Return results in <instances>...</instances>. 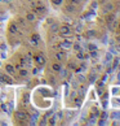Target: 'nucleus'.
<instances>
[{"mask_svg":"<svg viewBox=\"0 0 120 126\" xmlns=\"http://www.w3.org/2000/svg\"><path fill=\"white\" fill-rule=\"evenodd\" d=\"M32 7V12L36 13L38 16H41V15H45L47 13V7H45V4L41 1V0H36L31 4Z\"/></svg>","mask_w":120,"mask_h":126,"instance_id":"f257e3e1","label":"nucleus"},{"mask_svg":"<svg viewBox=\"0 0 120 126\" xmlns=\"http://www.w3.org/2000/svg\"><path fill=\"white\" fill-rule=\"evenodd\" d=\"M105 25L107 26L109 30H112L114 26L116 25V21H115V15H114L112 12L106 13V16H105Z\"/></svg>","mask_w":120,"mask_h":126,"instance_id":"f03ea898","label":"nucleus"},{"mask_svg":"<svg viewBox=\"0 0 120 126\" xmlns=\"http://www.w3.org/2000/svg\"><path fill=\"white\" fill-rule=\"evenodd\" d=\"M57 32L59 34V36H62V38H67V36L71 34V26L68 24H62L61 26H58Z\"/></svg>","mask_w":120,"mask_h":126,"instance_id":"7ed1b4c3","label":"nucleus"},{"mask_svg":"<svg viewBox=\"0 0 120 126\" xmlns=\"http://www.w3.org/2000/svg\"><path fill=\"white\" fill-rule=\"evenodd\" d=\"M14 120H17L18 122H23V120H30V116L26 110L20 109L14 112Z\"/></svg>","mask_w":120,"mask_h":126,"instance_id":"20e7f679","label":"nucleus"},{"mask_svg":"<svg viewBox=\"0 0 120 126\" xmlns=\"http://www.w3.org/2000/svg\"><path fill=\"white\" fill-rule=\"evenodd\" d=\"M18 27H20V26L17 25V22H14V21L9 22V26H8L9 34H13V35H21V32H20V30H18Z\"/></svg>","mask_w":120,"mask_h":126,"instance_id":"39448f33","label":"nucleus"},{"mask_svg":"<svg viewBox=\"0 0 120 126\" xmlns=\"http://www.w3.org/2000/svg\"><path fill=\"white\" fill-rule=\"evenodd\" d=\"M32 59H34V61L38 66H43V65L45 64V57H44L43 53H36Z\"/></svg>","mask_w":120,"mask_h":126,"instance_id":"423d86ee","label":"nucleus"},{"mask_svg":"<svg viewBox=\"0 0 120 126\" xmlns=\"http://www.w3.org/2000/svg\"><path fill=\"white\" fill-rule=\"evenodd\" d=\"M0 81L3 83H7V85H12L13 83V78H11V74L5 73H0Z\"/></svg>","mask_w":120,"mask_h":126,"instance_id":"0eeeda50","label":"nucleus"},{"mask_svg":"<svg viewBox=\"0 0 120 126\" xmlns=\"http://www.w3.org/2000/svg\"><path fill=\"white\" fill-rule=\"evenodd\" d=\"M58 48H61V49H63V51L70 49V48H72V42L68 40V39H65V40H62L61 43L58 44Z\"/></svg>","mask_w":120,"mask_h":126,"instance_id":"6e6552de","label":"nucleus"},{"mask_svg":"<svg viewBox=\"0 0 120 126\" xmlns=\"http://www.w3.org/2000/svg\"><path fill=\"white\" fill-rule=\"evenodd\" d=\"M54 59H56L57 61H63V60L66 59V52H65L63 49H57L56 53H54Z\"/></svg>","mask_w":120,"mask_h":126,"instance_id":"1a4fd4ad","label":"nucleus"},{"mask_svg":"<svg viewBox=\"0 0 120 126\" xmlns=\"http://www.w3.org/2000/svg\"><path fill=\"white\" fill-rule=\"evenodd\" d=\"M4 69H5V72L8 74H11V76H13V74L17 73V69H16V66L13 64H7L5 66H4Z\"/></svg>","mask_w":120,"mask_h":126,"instance_id":"9d476101","label":"nucleus"},{"mask_svg":"<svg viewBox=\"0 0 120 126\" xmlns=\"http://www.w3.org/2000/svg\"><path fill=\"white\" fill-rule=\"evenodd\" d=\"M50 68H52V70L53 72H56V73H59V70L62 69V65H61V61H53L52 65H50Z\"/></svg>","mask_w":120,"mask_h":126,"instance_id":"9b49d317","label":"nucleus"},{"mask_svg":"<svg viewBox=\"0 0 120 126\" xmlns=\"http://www.w3.org/2000/svg\"><path fill=\"white\" fill-rule=\"evenodd\" d=\"M112 9H114V5L111 3H103V5H102V12L105 13H110V12H112Z\"/></svg>","mask_w":120,"mask_h":126,"instance_id":"f8f14e48","label":"nucleus"},{"mask_svg":"<svg viewBox=\"0 0 120 126\" xmlns=\"http://www.w3.org/2000/svg\"><path fill=\"white\" fill-rule=\"evenodd\" d=\"M63 12H65V13H68V15H71V13L75 12V5H72V4L66 3V5L63 7Z\"/></svg>","mask_w":120,"mask_h":126,"instance_id":"ddd939ff","label":"nucleus"},{"mask_svg":"<svg viewBox=\"0 0 120 126\" xmlns=\"http://www.w3.org/2000/svg\"><path fill=\"white\" fill-rule=\"evenodd\" d=\"M36 20H38V15L34 12H29L26 15V21H29V22H35Z\"/></svg>","mask_w":120,"mask_h":126,"instance_id":"4468645a","label":"nucleus"},{"mask_svg":"<svg viewBox=\"0 0 120 126\" xmlns=\"http://www.w3.org/2000/svg\"><path fill=\"white\" fill-rule=\"evenodd\" d=\"M30 40H31V44L36 47V46H39V43H40V36H39L38 34H32L31 38H30Z\"/></svg>","mask_w":120,"mask_h":126,"instance_id":"2eb2a0df","label":"nucleus"},{"mask_svg":"<svg viewBox=\"0 0 120 126\" xmlns=\"http://www.w3.org/2000/svg\"><path fill=\"white\" fill-rule=\"evenodd\" d=\"M18 76H20V78H27L29 77V70H27V68H21L18 69Z\"/></svg>","mask_w":120,"mask_h":126,"instance_id":"dca6fc26","label":"nucleus"},{"mask_svg":"<svg viewBox=\"0 0 120 126\" xmlns=\"http://www.w3.org/2000/svg\"><path fill=\"white\" fill-rule=\"evenodd\" d=\"M88 81H89V83H94V82L97 81V73H96V70H90V72H89V74H88Z\"/></svg>","mask_w":120,"mask_h":126,"instance_id":"f3484780","label":"nucleus"},{"mask_svg":"<svg viewBox=\"0 0 120 126\" xmlns=\"http://www.w3.org/2000/svg\"><path fill=\"white\" fill-rule=\"evenodd\" d=\"M94 35H96V31H94V30H87V31H85V38H87V39L93 38Z\"/></svg>","mask_w":120,"mask_h":126,"instance_id":"a211bd4d","label":"nucleus"},{"mask_svg":"<svg viewBox=\"0 0 120 126\" xmlns=\"http://www.w3.org/2000/svg\"><path fill=\"white\" fill-rule=\"evenodd\" d=\"M16 22H17V25H18V26H21V27H26V21H25L22 17H18Z\"/></svg>","mask_w":120,"mask_h":126,"instance_id":"6ab92c4d","label":"nucleus"},{"mask_svg":"<svg viewBox=\"0 0 120 126\" xmlns=\"http://www.w3.org/2000/svg\"><path fill=\"white\" fill-rule=\"evenodd\" d=\"M89 57L96 59V60L99 57V55H98V52H97V49H96V51H89Z\"/></svg>","mask_w":120,"mask_h":126,"instance_id":"aec40b11","label":"nucleus"},{"mask_svg":"<svg viewBox=\"0 0 120 126\" xmlns=\"http://www.w3.org/2000/svg\"><path fill=\"white\" fill-rule=\"evenodd\" d=\"M75 31L76 32H81L83 31V24L81 22H76L75 24Z\"/></svg>","mask_w":120,"mask_h":126,"instance_id":"412c9836","label":"nucleus"},{"mask_svg":"<svg viewBox=\"0 0 120 126\" xmlns=\"http://www.w3.org/2000/svg\"><path fill=\"white\" fill-rule=\"evenodd\" d=\"M66 3H68V4H72V5H79V4L81 3V0H66Z\"/></svg>","mask_w":120,"mask_h":126,"instance_id":"4be33fe9","label":"nucleus"},{"mask_svg":"<svg viewBox=\"0 0 120 126\" xmlns=\"http://www.w3.org/2000/svg\"><path fill=\"white\" fill-rule=\"evenodd\" d=\"M56 120H57L56 114H54V116H52V117L49 118V121H48V125H56Z\"/></svg>","mask_w":120,"mask_h":126,"instance_id":"5701e85b","label":"nucleus"},{"mask_svg":"<svg viewBox=\"0 0 120 126\" xmlns=\"http://www.w3.org/2000/svg\"><path fill=\"white\" fill-rule=\"evenodd\" d=\"M72 48L77 52V51L81 49V46H80V43H72Z\"/></svg>","mask_w":120,"mask_h":126,"instance_id":"b1692460","label":"nucleus"},{"mask_svg":"<svg viewBox=\"0 0 120 126\" xmlns=\"http://www.w3.org/2000/svg\"><path fill=\"white\" fill-rule=\"evenodd\" d=\"M76 57L79 59V60H84V52L80 49V51H77V55H76Z\"/></svg>","mask_w":120,"mask_h":126,"instance_id":"393cba45","label":"nucleus"},{"mask_svg":"<svg viewBox=\"0 0 120 126\" xmlns=\"http://www.w3.org/2000/svg\"><path fill=\"white\" fill-rule=\"evenodd\" d=\"M58 24H52V25H50V30H52V31H54V32H57L58 31Z\"/></svg>","mask_w":120,"mask_h":126,"instance_id":"a878e982","label":"nucleus"},{"mask_svg":"<svg viewBox=\"0 0 120 126\" xmlns=\"http://www.w3.org/2000/svg\"><path fill=\"white\" fill-rule=\"evenodd\" d=\"M87 48H88V51H96V49H97V46H96V44H93V43H89Z\"/></svg>","mask_w":120,"mask_h":126,"instance_id":"bb28decb","label":"nucleus"},{"mask_svg":"<svg viewBox=\"0 0 120 126\" xmlns=\"http://www.w3.org/2000/svg\"><path fill=\"white\" fill-rule=\"evenodd\" d=\"M118 65H119V57H115L114 59V63H112V68H118Z\"/></svg>","mask_w":120,"mask_h":126,"instance_id":"cd10ccee","label":"nucleus"},{"mask_svg":"<svg viewBox=\"0 0 120 126\" xmlns=\"http://www.w3.org/2000/svg\"><path fill=\"white\" fill-rule=\"evenodd\" d=\"M63 3V0H52V4L53 5H61Z\"/></svg>","mask_w":120,"mask_h":126,"instance_id":"c85d7f7f","label":"nucleus"},{"mask_svg":"<svg viewBox=\"0 0 120 126\" xmlns=\"http://www.w3.org/2000/svg\"><path fill=\"white\" fill-rule=\"evenodd\" d=\"M67 66H68V69H72V70H75V68H76V65H75V64H74L72 61H70V63H68V64H67Z\"/></svg>","mask_w":120,"mask_h":126,"instance_id":"c756f323","label":"nucleus"},{"mask_svg":"<svg viewBox=\"0 0 120 126\" xmlns=\"http://www.w3.org/2000/svg\"><path fill=\"white\" fill-rule=\"evenodd\" d=\"M111 59H112V57H111V53L107 52V53H106V56H105V60H106V61H110Z\"/></svg>","mask_w":120,"mask_h":126,"instance_id":"7c9ffc66","label":"nucleus"},{"mask_svg":"<svg viewBox=\"0 0 120 126\" xmlns=\"http://www.w3.org/2000/svg\"><path fill=\"white\" fill-rule=\"evenodd\" d=\"M0 49L5 52V51H7V44H5V43H1V44H0Z\"/></svg>","mask_w":120,"mask_h":126,"instance_id":"2f4dec72","label":"nucleus"},{"mask_svg":"<svg viewBox=\"0 0 120 126\" xmlns=\"http://www.w3.org/2000/svg\"><path fill=\"white\" fill-rule=\"evenodd\" d=\"M43 121H40L39 122V125H47L48 124V121H47V117H44V118H41Z\"/></svg>","mask_w":120,"mask_h":126,"instance_id":"473e14b6","label":"nucleus"},{"mask_svg":"<svg viewBox=\"0 0 120 126\" xmlns=\"http://www.w3.org/2000/svg\"><path fill=\"white\" fill-rule=\"evenodd\" d=\"M1 109L5 112V113H9V109H8V107H7L5 104H3V105H1Z\"/></svg>","mask_w":120,"mask_h":126,"instance_id":"72a5a7b5","label":"nucleus"},{"mask_svg":"<svg viewBox=\"0 0 120 126\" xmlns=\"http://www.w3.org/2000/svg\"><path fill=\"white\" fill-rule=\"evenodd\" d=\"M97 7H98V3H97V1H93V3H92V9H97Z\"/></svg>","mask_w":120,"mask_h":126,"instance_id":"f704fd0d","label":"nucleus"},{"mask_svg":"<svg viewBox=\"0 0 120 126\" xmlns=\"http://www.w3.org/2000/svg\"><path fill=\"white\" fill-rule=\"evenodd\" d=\"M115 26H116V31H118L119 34H120V21H119V22H118V24L115 25Z\"/></svg>","mask_w":120,"mask_h":126,"instance_id":"c9c22d12","label":"nucleus"},{"mask_svg":"<svg viewBox=\"0 0 120 126\" xmlns=\"http://www.w3.org/2000/svg\"><path fill=\"white\" fill-rule=\"evenodd\" d=\"M77 81H79V82H83V81H84V77H83L81 74H80V76L77 77Z\"/></svg>","mask_w":120,"mask_h":126,"instance_id":"e433bc0d","label":"nucleus"},{"mask_svg":"<svg viewBox=\"0 0 120 126\" xmlns=\"http://www.w3.org/2000/svg\"><path fill=\"white\" fill-rule=\"evenodd\" d=\"M116 52H120V43L116 44Z\"/></svg>","mask_w":120,"mask_h":126,"instance_id":"4c0bfd02","label":"nucleus"},{"mask_svg":"<svg viewBox=\"0 0 120 126\" xmlns=\"http://www.w3.org/2000/svg\"><path fill=\"white\" fill-rule=\"evenodd\" d=\"M116 42H118V43H120V34L116 35Z\"/></svg>","mask_w":120,"mask_h":126,"instance_id":"58836bf2","label":"nucleus"},{"mask_svg":"<svg viewBox=\"0 0 120 126\" xmlns=\"http://www.w3.org/2000/svg\"><path fill=\"white\" fill-rule=\"evenodd\" d=\"M118 78L120 79V72H119V74H118Z\"/></svg>","mask_w":120,"mask_h":126,"instance_id":"ea45409f","label":"nucleus"},{"mask_svg":"<svg viewBox=\"0 0 120 126\" xmlns=\"http://www.w3.org/2000/svg\"><path fill=\"white\" fill-rule=\"evenodd\" d=\"M119 70H120V65H119Z\"/></svg>","mask_w":120,"mask_h":126,"instance_id":"a19ab883","label":"nucleus"}]
</instances>
